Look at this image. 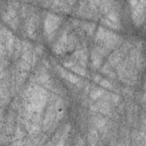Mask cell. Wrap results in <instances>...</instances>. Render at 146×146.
Listing matches in <instances>:
<instances>
[{"label":"cell","mask_w":146,"mask_h":146,"mask_svg":"<svg viewBox=\"0 0 146 146\" xmlns=\"http://www.w3.org/2000/svg\"><path fill=\"white\" fill-rule=\"evenodd\" d=\"M58 22H59L58 17H56L54 15H48V18L46 19V31H47V33H50L57 26Z\"/></svg>","instance_id":"obj_1"}]
</instances>
